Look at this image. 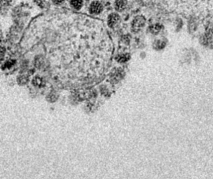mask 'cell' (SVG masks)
<instances>
[{
	"label": "cell",
	"mask_w": 213,
	"mask_h": 179,
	"mask_svg": "<svg viewBox=\"0 0 213 179\" xmlns=\"http://www.w3.org/2000/svg\"><path fill=\"white\" fill-rule=\"evenodd\" d=\"M71 5L76 10H80L82 6V0H72Z\"/></svg>",
	"instance_id": "5"
},
{
	"label": "cell",
	"mask_w": 213,
	"mask_h": 179,
	"mask_svg": "<svg viewBox=\"0 0 213 179\" xmlns=\"http://www.w3.org/2000/svg\"><path fill=\"white\" fill-rule=\"evenodd\" d=\"M119 20V16L117 14H112L108 18V25L110 27H113Z\"/></svg>",
	"instance_id": "3"
},
{
	"label": "cell",
	"mask_w": 213,
	"mask_h": 179,
	"mask_svg": "<svg viewBox=\"0 0 213 179\" xmlns=\"http://www.w3.org/2000/svg\"><path fill=\"white\" fill-rule=\"evenodd\" d=\"M160 29H161V26H158V25H157V24L154 25L151 27V32H152L153 33H154V32L157 33L158 31H160Z\"/></svg>",
	"instance_id": "6"
},
{
	"label": "cell",
	"mask_w": 213,
	"mask_h": 179,
	"mask_svg": "<svg viewBox=\"0 0 213 179\" xmlns=\"http://www.w3.org/2000/svg\"><path fill=\"white\" fill-rule=\"evenodd\" d=\"M127 2L126 0H117L115 2V9L119 11H122L125 9Z\"/></svg>",
	"instance_id": "4"
},
{
	"label": "cell",
	"mask_w": 213,
	"mask_h": 179,
	"mask_svg": "<svg viewBox=\"0 0 213 179\" xmlns=\"http://www.w3.org/2000/svg\"><path fill=\"white\" fill-rule=\"evenodd\" d=\"M102 11V5L98 1L93 2L90 6V12L91 14H97Z\"/></svg>",
	"instance_id": "1"
},
{
	"label": "cell",
	"mask_w": 213,
	"mask_h": 179,
	"mask_svg": "<svg viewBox=\"0 0 213 179\" xmlns=\"http://www.w3.org/2000/svg\"><path fill=\"white\" fill-rule=\"evenodd\" d=\"M64 1V0H53L54 3H56V4H61V3H62Z\"/></svg>",
	"instance_id": "7"
},
{
	"label": "cell",
	"mask_w": 213,
	"mask_h": 179,
	"mask_svg": "<svg viewBox=\"0 0 213 179\" xmlns=\"http://www.w3.org/2000/svg\"><path fill=\"white\" fill-rule=\"evenodd\" d=\"M145 23V19L142 16H138L134 20L133 23H132V27L134 30L138 29L144 25Z\"/></svg>",
	"instance_id": "2"
}]
</instances>
